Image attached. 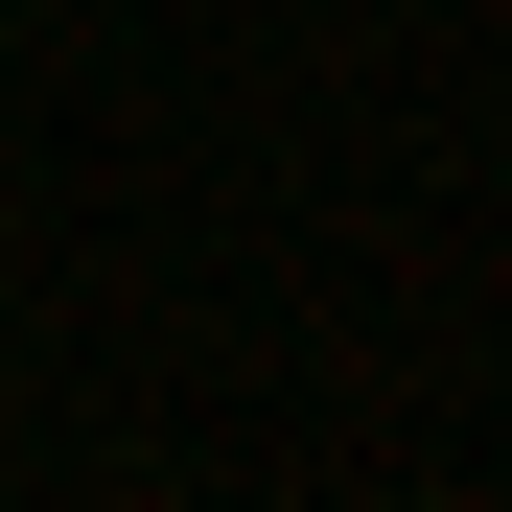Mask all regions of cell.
<instances>
[{
	"label": "cell",
	"mask_w": 512,
	"mask_h": 512,
	"mask_svg": "<svg viewBox=\"0 0 512 512\" xmlns=\"http://www.w3.org/2000/svg\"><path fill=\"white\" fill-rule=\"evenodd\" d=\"M0 24H24V0H0Z\"/></svg>",
	"instance_id": "1"
}]
</instances>
